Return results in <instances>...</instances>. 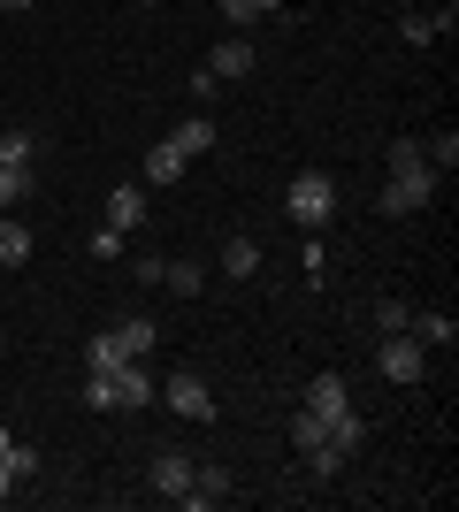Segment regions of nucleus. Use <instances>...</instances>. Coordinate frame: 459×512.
Here are the masks:
<instances>
[{
  "label": "nucleus",
  "instance_id": "obj_19",
  "mask_svg": "<svg viewBox=\"0 0 459 512\" xmlns=\"http://www.w3.org/2000/svg\"><path fill=\"white\" fill-rule=\"evenodd\" d=\"M421 153H429V169H437V176H452V169H459V130L444 123L437 138H421Z\"/></svg>",
  "mask_w": 459,
  "mask_h": 512
},
{
  "label": "nucleus",
  "instance_id": "obj_12",
  "mask_svg": "<svg viewBox=\"0 0 459 512\" xmlns=\"http://www.w3.org/2000/svg\"><path fill=\"white\" fill-rule=\"evenodd\" d=\"M108 337L123 344V360H153V344H161V329H153V314H131V321H115Z\"/></svg>",
  "mask_w": 459,
  "mask_h": 512
},
{
  "label": "nucleus",
  "instance_id": "obj_23",
  "mask_svg": "<svg viewBox=\"0 0 459 512\" xmlns=\"http://www.w3.org/2000/svg\"><path fill=\"white\" fill-rule=\"evenodd\" d=\"M406 321H414V306H406V299H383V306H375V337H398Z\"/></svg>",
  "mask_w": 459,
  "mask_h": 512
},
{
  "label": "nucleus",
  "instance_id": "obj_14",
  "mask_svg": "<svg viewBox=\"0 0 459 512\" xmlns=\"http://www.w3.org/2000/svg\"><path fill=\"white\" fill-rule=\"evenodd\" d=\"M31 253H39V237H31V222H23V214H0V268H23Z\"/></svg>",
  "mask_w": 459,
  "mask_h": 512
},
{
  "label": "nucleus",
  "instance_id": "obj_10",
  "mask_svg": "<svg viewBox=\"0 0 459 512\" xmlns=\"http://www.w3.org/2000/svg\"><path fill=\"white\" fill-rule=\"evenodd\" d=\"M100 222H115L123 237L146 230V184H115V192H108V214H100Z\"/></svg>",
  "mask_w": 459,
  "mask_h": 512
},
{
  "label": "nucleus",
  "instance_id": "obj_22",
  "mask_svg": "<svg viewBox=\"0 0 459 512\" xmlns=\"http://www.w3.org/2000/svg\"><path fill=\"white\" fill-rule=\"evenodd\" d=\"M92 367H123V344L108 337V329H100V337H85V375Z\"/></svg>",
  "mask_w": 459,
  "mask_h": 512
},
{
  "label": "nucleus",
  "instance_id": "obj_27",
  "mask_svg": "<svg viewBox=\"0 0 459 512\" xmlns=\"http://www.w3.org/2000/svg\"><path fill=\"white\" fill-rule=\"evenodd\" d=\"M215 92H222V77H215V69H207V62H199V69H192V100L207 107V100H215Z\"/></svg>",
  "mask_w": 459,
  "mask_h": 512
},
{
  "label": "nucleus",
  "instance_id": "obj_9",
  "mask_svg": "<svg viewBox=\"0 0 459 512\" xmlns=\"http://www.w3.org/2000/svg\"><path fill=\"white\" fill-rule=\"evenodd\" d=\"M253 62H261V54H253V39H245V31H230V39H222L215 54H207V69H215L222 85H238V77H245Z\"/></svg>",
  "mask_w": 459,
  "mask_h": 512
},
{
  "label": "nucleus",
  "instance_id": "obj_3",
  "mask_svg": "<svg viewBox=\"0 0 459 512\" xmlns=\"http://www.w3.org/2000/svg\"><path fill=\"white\" fill-rule=\"evenodd\" d=\"M284 214L299 222L306 237H322L329 230V214H337V176H322V169H299L284 184Z\"/></svg>",
  "mask_w": 459,
  "mask_h": 512
},
{
  "label": "nucleus",
  "instance_id": "obj_18",
  "mask_svg": "<svg viewBox=\"0 0 459 512\" xmlns=\"http://www.w3.org/2000/svg\"><path fill=\"white\" fill-rule=\"evenodd\" d=\"M406 329H414L429 352H452V344H459V321H452V314H437V306H429V314H414Z\"/></svg>",
  "mask_w": 459,
  "mask_h": 512
},
{
  "label": "nucleus",
  "instance_id": "obj_24",
  "mask_svg": "<svg viewBox=\"0 0 459 512\" xmlns=\"http://www.w3.org/2000/svg\"><path fill=\"white\" fill-rule=\"evenodd\" d=\"M0 161H39V130H8V138H0Z\"/></svg>",
  "mask_w": 459,
  "mask_h": 512
},
{
  "label": "nucleus",
  "instance_id": "obj_1",
  "mask_svg": "<svg viewBox=\"0 0 459 512\" xmlns=\"http://www.w3.org/2000/svg\"><path fill=\"white\" fill-rule=\"evenodd\" d=\"M437 184H444V176L429 169L421 138H398V146H391V176L375 184V207L391 214V222H406V214H421L429 199H437Z\"/></svg>",
  "mask_w": 459,
  "mask_h": 512
},
{
  "label": "nucleus",
  "instance_id": "obj_8",
  "mask_svg": "<svg viewBox=\"0 0 459 512\" xmlns=\"http://www.w3.org/2000/svg\"><path fill=\"white\" fill-rule=\"evenodd\" d=\"M306 413H322V421H337V413H352V383L345 375H314V383H306Z\"/></svg>",
  "mask_w": 459,
  "mask_h": 512
},
{
  "label": "nucleus",
  "instance_id": "obj_32",
  "mask_svg": "<svg viewBox=\"0 0 459 512\" xmlns=\"http://www.w3.org/2000/svg\"><path fill=\"white\" fill-rule=\"evenodd\" d=\"M0 138H8V130H0Z\"/></svg>",
  "mask_w": 459,
  "mask_h": 512
},
{
  "label": "nucleus",
  "instance_id": "obj_7",
  "mask_svg": "<svg viewBox=\"0 0 459 512\" xmlns=\"http://www.w3.org/2000/svg\"><path fill=\"white\" fill-rule=\"evenodd\" d=\"M161 398H169V413L176 421H215V390H207V375H192V367H176L169 383H161Z\"/></svg>",
  "mask_w": 459,
  "mask_h": 512
},
{
  "label": "nucleus",
  "instance_id": "obj_5",
  "mask_svg": "<svg viewBox=\"0 0 459 512\" xmlns=\"http://www.w3.org/2000/svg\"><path fill=\"white\" fill-rule=\"evenodd\" d=\"M375 367H383V383H421V375H429V344H421L414 329L375 337Z\"/></svg>",
  "mask_w": 459,
  "mask_h": 512
},
{
  "label": "nucleus",
  "instance_id": "obj_26",
  "mask_svg": "<svg viewBox=\"0 0 459 512\" xmlns=\"http://www.w3.org/2000/svg\"><path fill=\"white\" fill-rule=\"evenodd\" d=\"M222 8V23H230V31H253V23H261V8H253V0H215Z\"/></svg>",
  "mask_w": 459,
  "mask_h": 512
},
{
  "label": "nucleus",
  "instance_id": "obj_31",
  "mask_svg": "<svg viewBox=\"0 0 459 512\" xmlns=\"http://www.w3.org/2000/svg\"><path fill=\"white\" fill-rule=\"evenodd\" d=\"M253 8H261V16H268V8H291V0H253Z\"/></svg>",
  "mask_w": 459,
  "mask_h": 512
},
{
  "label": "nucleus",
  "instance_id": "obj_13",
  "mask_svg": "<svg viewBox=\"0 0 459 512\" xmlns=\"http://www.w3.org/2000/svg\"><path fill=\"white\" fill-rule=\"evenodd\" d=\"M222 276H230V283L261 276V237H222Z\"/></svg>",
  "mask_w": 459,
  "mask_h": 512
},
{
  "label": "nucleus",
  "instance_id": "obj_17",
  "mask_svg": "<svg viewBox=\"0 0 459 512\" xmlns=\"http://www.w3.org/2000/svg\"><path fill=\"white\" fill-rule=\"evenodd\" d=\"M215 138H222V130L207 123V115H192V123H176V130H169V146L184 153V161H199V153H215Z\"/></svg>",
  "mask_w": 459,
  "mask_h": 512
},
{
  "label": "nucleus",
  "instance_id": "obj_30",
  "mask_svg": "<svg viewBox=\"0 0 459 512\" xmlns=\"http://www.w3.org/2000/svg\"><path fill=\"white\" fill-rule=\"evenodd\" d=\"M0 8H16V16H23V8H39V0H0Z\"/></svg>",
  "mask_w": 459,
  "mask_h": 512
},
{
  "label": "nucleus",
  "instance_id": "obj_6",
  "mask_svg": "<svg viewBox=\"0 0 459 512\" xmlns=\"http://www.w3.org/2000/svg\"><path fill=\"white\" fill-rule=\"evenodd\" d=\"M192 467H199L192 451L161 444V451H153V459H146V490L161 497V505H184V490H192Z\"/></svg>",
  "mask_w": 459,
  "mask_h": 512
},
{
  "label": "nucleus",
  "instance_id": "obj_16",
  "mask_svg": "<svg viewBox=\"0 0 459 512\" xmlns=\"http://www.w3.org/2000/svg\"><path fill=\"white\" fill-rule=\"evenodd\" d=\"M184 169H192V161H184V153H176L169 138H161V146H153L146 161H138V176H146V184H184Z\"/></svg>",
  "mask_w": 459,
  "mask_h": 512
},
{
  "label": "nucleus",
  "instance_id": "obj_4",
  "mask_svg": "<svg viewBox=\"0 0 459 512\" xmlns=\"http://www.w3.org/2000/svg\"><path fill=\"white\" fill-rule=\"evenodd\" d=\"M291 451H299V467L314 474V482H329V474H345V451L329 444L322 413H306V406H299V421H291Z\"/></svg>",
  "mask_w": 459,
  "mask_h": 512
},
{
  "label": "nucleus",
  "instance_id": "obj_28",
  "mask_svg": "<svg viewBox=\"0 0 459 512\" xmlns=\"http://www.w3.org/2000/svg\"><path fill=\"white\" fill-rule=\"evenodd\" d=\"M16 490H23V474L8 467V459H0V505H8V497H16Z\"/></svg>",
  "mask_w": 459,
  "mask_h": 512
},
{
  "label": "nucleus",
  "instance_id": "obj_2",
  "mask_svg": "<svg viewBox=\"0 0 459 512\" xmlns=\"http://www.w3.org/2000/svg\"><path fill=\"white\" fill-rule=\"evenodd\" d=\"M85 406H92V413H146V406H153V375H146V360L92 367V375H85Z\"/></svg>",
  "mask_w": 459,
  "mask_h": 512
},
{
  "label": "nucleus",
  "instance_id": "obj_21",
  "mask_svg": "<svg viewBox=\"0 0 459 512\" xmlns=\"http://www.w3.org/2000/svg\"><path fill=\"white\" fill-rule=\"evenodd\" d=\"M123 245H131V237L115 230V222H100V230L85 237V253H92V260H123Z\"/></svg>",
  "mask_w": 459,
  "mask_h": 512
},
{
  "label": "nucleus",
  "instance_id": "obj_11",
  "mask_svg": "<svg viewBox=\"0 0 459 512\" xmlns=\"http://www.w3.org/2000/svg\"><path fill=\"white\" fill-rule=\"evenodd\" d=\"M230 490H238V482H230V467H215V459H207V467H192V490H184V505H230Z\"/></svg>",
  "mask_w": 459,
  "mask_h": 512
},
{
  "label": "nucleus",
  "instance_id": "obj_29",
  "mask_svg": "<svg viewBox=\"0 0 459 512\" xmlns=\"http://www.w3.org/2000/svg\"><path fill=\"white\" fill-rule=\"evenodd\" d=\"M8 451H16V428H8V421H0V459H8Z\"/></svg>",
  "mask_w": 459,
  "mask_h": 512
},
{
  "label": "nucleus",
  "instance_id": "obj_25",
  "mask_svg": "<svg viewBox=\"0 0 459 512\" xmlns=\"http://www.w3.org/2000/svg\"><path fill=\"white\" fill-rule=\"evenodd\" d=\"M161 283H169L176 299H199V268H192V260H169V276H161Z\"/></svg>",
  "mask_w": 459,
  "mask_h": 512
},
{
  "label": "nucleus",
  "instance_id": "obj_15",
  "mask_svg": "<svg viewBox=\"0 0 459 512\" xmlns=\"http://www.w3.org/2000/svg\"><path fill=\"white\" fill-rule=\"evenodd\" d=\"M39 192V176H31V161H0V214H16L23 199Z\"/></svg>",
  "mask_w": 459,
  "mask_h": 512
},
{
  "label": "nucleus",
  "instance_id": "obj_20",
  "mask_svg": "<svg viewBox=\"0 0 459 512\" xmlns=\"http://www.w3.org/2000/svg\"><path fill=\"white\" fill-rule=\"evenodd\" d=\"M398 39H406V46H429V39H437V16H429V8H406V16H398Z\"/></svg>",
  "mask_w": 459,
  "mask_h": 512
}]
</instances>
